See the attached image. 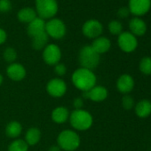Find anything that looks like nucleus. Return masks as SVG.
Segmentation results:
<instances>
[{"label":"nucleus","mask_w":151,"mask_h":151,"mask_svg":"<svg viewBox=\"0 0 151 151\" xmlns=\"http://www.w3.org/2000/svg\"><path fill=\"white\" fill-rule=\"evenodd\" d=\"M72 83L74 86L83 93L89 91L96 86V76L93 70L79 68L72 74Z\"/></svg>","instance_id":"obj_1"},{"label":"nucleus","mask_w":151,"mask_h":151,"mask_svg":"<svg viewBox=\"0 0 151 151\" xmlns=\"http://www.w3.org/2000/svg\"><path fill=\"white\" fill-rule=\"evenodd\" d=\"M69 123L71 126L78 131L88 130L93 123L92 115L85 109H75L69 115Z\"/></svg>","instance_id":"obj_2"},{"label":"nucleus","mask_w":151,"mask_h":151,"mask_svg":"<svg viewBox=\"0 0 151 151\" xmlns=\"http://www.w3.org/2000/svg\"><path fill=\"white\" fill-rule=\"evenodd\" d=\"M35 10L37 17L43 20H50L55 17L59 11L57 0H35Z\"/></svg>","instance_id":"obj_3"},{"label":"nucleus","mask_w":151,"mask_h":151,"mask_svg":"<svg viewBox=\"0 0 151 151\" xmlns=\"http://www.w3.org/2000/svg\"><path fill=\"white\" fill-rule=\"evenodd\" d=\"M57 143L61 150L75 151L80 146V137L75 131L64 130L59 134Z\"/></svg>","instance_id":"obj_4"},{"label":"nucleus","mask_w":151,"mask_h":151,"mask_svg":"<svg viewBox=\"0 0 151 151\" xmlns=\"http://www.w3.org/2000/svg\"><path fill=\"white\" fill-rule=\"evenodd\" d=\"M100 54H98L91 45L83 46L78 52V61L81 68L90 70L94 69L100 63Z\"/></svg>","instance_id":"obj_5"},{"label":"nucleus","mask_w":151,"mask_h":151,"mask_svg":"<svg viewBox=\"0 0 151 151\" xmlns=\"http://www.w3.org/2000/svg\"><path fill=\"white\" fill-rule=\"evenodd\" d=\"M45 33L53 39H61L65 37L67 27L64 22L59 18H52L45 22Z\"/></svg>","instance_id":"obj_6"},{"label":"nucleus","mask_w":151,"mask_h":151,"mask_svg":"<svg viewBox=\"0 0 151 151\" xmlns=\"http://www.w3.org/2000/svg\"><path fill=\"white\" fill-rule=\"evenodd\" d=\"M43 60L44 61L50 66H55L60 63L61 59V51L60 48L55 44H48L43 50Z\"/></svg>","instance_id":"obj_7"},{"label":"nucleus","mask_w":151,"mask_h":151,"mask_svg":"<svg viewBox=\"0 0 151 151\" xmlns=\"http://www.w3.org/2000/svg\"><path fill=\"white\" fill-rule=\"evenodd\" d=\"M103 26L101 22L95 19L86 21L82 26V33L85 37L91 39H95L102 34Z\"/></svg>","instance_id":"obj_8"},{"label":"nucleus","mask_w":151,"mask_h":151,"mask_svg":"<svg viewBox=\"0 0 151 151\" xmlns=\"http://www.w3.org/2000/svg\"><path fill=\"white\" fill-rule=\"evenodd\" d=\"M117 44L120 49L124 52H133L138 45L137 38L131 32H122L118 36Z\"/></svg>","instance_id":"obj_9"},{"label":"nucleus","mask_w":151,"mask_h":151,"mask_svg":"<svg viewBox=\"0 0 151 151\" xmlns=\"http://www.w3.org/2000/svg\"><path fill=\"white\" fill-rule=\"evenodd\" d=\"M46 92L53 98H60L67 92V84L60 78H52L46 85Z\"/></svg>","instance_id":"obj_10"},{"label":"nucleus","mask_w":151,"mask_h":151,"mask_svg":"<svg viewBox=\"0 0 151 151\" xmlns=\"http://www.w3.org/2000/svg\"><path fill=\"white\" fill-rule=\"evenodd\" d=\"M151 7V0H129L128 8L130 13L136 16L146 14Z\"/></svg>","instance_id":"obj_11"},{"label":"nucleus","mask_w":151,"mask_h":151,"mask_svg":"<svg viewBox=\"0 0 151 151\" xmlns=\"http://www.w3.org/2000/svg\"><path fill=\"white\" fill-rule=\"evenodd\" d=\"M26 73L27 72L24 66L17 62H14L10 64L6 68V74L8 76V78L12 81H15V82H20L23 80L26 77Z\"/></svg>","instance_id":"obj_12"},{"label":"nucleus","mask_w":151,"mask_h":151,"mask_svg":"<svg viewBox=\"0 0 151 151\" xmlns=\"http://www.w3.org/2000/svg\"><path fill=\"white\" fill-rule=\"evenodd\" d=\"M83 97L85 99H89L95 102H101L108 97V91L103 86H95L89 91L83 93Z\"/></svg>","instance_id":"obj_13"},{"label":"nucleus","mask_w":151,"mask_h":151,"mask_svg":"<svg viewBox=\"0 0 151 151\" xmlns=\"http://www.w3.org/2000/svg\"><path fill=\"white\" fill-rule=\"evenodd\" d=\"M45 21L37 17L27 26V33L32 38L35 36L45 32Z\"/></svg>","instance_id":"obj_14"},{"label":"nucleus","mask_w":151,"mask_h":151,"mask_svg":"<svg viewBox=\"0 0 151 151\" xmlns=\"http://www.w3.org/2000/svg\"><path fill=\"white\" fill-rule=\"evenodd\" d=\"M116 87L118 91L122 93L125 94L130 93L134 87L133 78L129 75H122L116 82Z\"/></svg>","instance_id":"obj_15"},{"label":"nucleus","mask_w":151,"mask_h":151,"mask_svg":"<svg viewBox=\"0 0 151 151\" xmlns=\"http://www.w3.org/2000/svg\"><path fill=\"white\" fill-rule=\"evenodd\" d=\"M91 46L93 49L98 53V54H102L107 52L110 47H111V42L110 40L106 37H99L95 39H93Z\"/></svg>","instance_id":"obj_16"},{"label":"nucleus","mask_w":151,"mask_h":151,"mask_svg":"<svg viewBox=\"0 0 151 151\" xmlns=\"http://www.w3.org/2000/svg\"><path fill=\"white\" fill-rule=\"evenodd\" d=\"M129 29L131 33L134 36H143L147 31V24L145 22L138 17L132 19L129 22Z\"/></svg>","instance_id":"obj_17"},{"label":"nucleus","mask_w":151,"mask_h":151,"mask_svg":"<svg viewBox=\"0 0 151 151\" xmlns=\"http://www.w3.org/2000/svg\"><path fill=\"white\" fill-rule=\"evenodd\" d=\"M37 17V12L35 8L32 7H23L20 9L17 13V19L19 20V22L22 23L29 24Z\"/></svg>","instance_id":"obj_18"},{"label":"nucleus","mask_w":151,"mask_h":151,"mask_svg":"<svg viewBox=\"0 0 151 151\" xmlns=\"http://www.w3.org/2000/svg\"><path fill=\"white\" fill-rule=\"evenodd\" d=\"M69 111L67 108L60 106L55 108L52 112V119L54 123L58 124H64L69 118Z\"/></svg>","instance_id":"obj_19"},{"label":"nucleus","mask_w":151,"mask_h":151,"mask_svg":"<svg viewBox=\"0 0 151 151\" xmlns=\"http://www.w3.org/2000/svg\"><path fill=\"white\" fill-rule=\"evenodd\" d=\"M22 132V126L18 121H11L6 127V134L12 139H17Z\"/></svg>","instance_id":"obj_20"},{"label":"nucleus","mask_w":151,"mask_h":151,"mask_svg":"<svg viewBox=\"0 0 151 151\" xmlns=\"http://www.w3.org/2000/svg\"><path fill=\"white\" fill-rule=\"evenodd\" d=\"M48 41H49V37L45 31L32 37L31 45L33 49L37 51H40V50H44V48L48 45Z\"/></svg>","instance_id":"obj_21"},{"label":"nucleus","mask_w":151,"mask_h":151,"mask_svg":"<svg viewBox=\"0 0 151 151\" xmlns=\"http://www.w3.org/2000/svg\"><path fill=\"white\" fill-rule=\"evenodd\" d=\"M41 139V132L37 127L29 128L25 134V141L29 146H34L39 142Z\"/></svg>","instance_id":"obj_22"},{"label":"nucleus","mask_w":151,"mask_h":151,"mask_svg":"<svg viewBox=\"0 0 151 151\" xmlns=\"http://www.w3.org/2000/svg\"><path fill=\"white\" fill-rule=\"evenodd\" d=\"M135 112L139 117H147L151 114V102L147 100L139 101L135 107Z\"/></svg>","instance_id":"obj_23"},{"label":"nucleus","mask_w":151,"mask_h":151,"mask_svg":"<svg viewBox=\"0 0 151 151\" xmlns=\"http://www.w3.org/2000/svg\"><path fill=\"white\" fill-rule=\"evenodd\" d=\"M28 149L29 145L25 140L21 139H15L8 147V151H28Z\"/></svg>","instance_id":"obj_24"},{"label":"nucleus","mask_w":151,"mask_h":151,"mask_svg":"<svg viewBox=\"0 0 151 151\" xmlns=\"http://www.w3.org/2000/svg\"><path fill=\"white\" fill-rule=\"evenodd\" d=\"M3 57H4V60L7 63L12 64V63L15 62V60L17 59V52L13 47H7L5 49V51L3 52Z\"/></svg>","instance_id":"obj_25"},{"label":"nucleus","mask_w":151,"mask_h":151,"mask_svg":"<svg viewBox=\"0 0 151 151\" xmlns=\"http://www.w3.org/2000/svg\"><path fill=\"white\" fill-rule=\"evenodd\" d=\"M108 29L109 31L112 34V35H117L119 36L122 32H123V25L120 22L118 21H111L109 25H108Z\"/></svg>","instance_id":"obj_26"},{"label":"nucleus","mask_w":151,"mask_h":151,"mask_svg":"<svg viewBox=\"0 0 151 151\" xmlns=\"http://www.w3.org/2000/svg\"><path fill=\"white\" fill-rule=\"evenodd\" d=\"M139 70L145 75L151 74V58L143 57L139 62Z\"/></svg>","instance_id":"obj_27"},{"label":"nucleus","mask_w":151,"mask_h":151,"mask_svg":"<svg viewBox=\"0 0 151 151\" xmlns=\"http://www.w3.org/2000/svg\"><path fill=\"white\" fill-rule=\"evenodd\" d=\"M12 10L11 0H0V13L6 14Z\"/></svg>","instance_id":"obj_28"},{"label":"nucleus","mask_w":151,"mask_h":151,"mask_svg":"<svg viewBox=\"0 0 151 151\" xmlns=\"http://www.w3.org/2000/svg\"><path fill=\"white\" fill-rule=\"evenodd\" d=\"M122 105H123V108L124 109H131L133 108V105H134V101L132 99V97H131L130 95H124L122 99Z\"/></svg>","instance_id":"obj_29"},{"label":"nucleus","mask_w":151,"mask_h":151,"mask_svg":"<svg viewBox=\"0 0 151 151\" xmlns=\"http://www.w3.org/2000/svg\"><path fill=\"white\" fill-rule=\"evenodd\" d=\"M54 72L59 77H62L67 72V68L63 63H58L54 66Z\"/></svg>","instance_id":"obj_30"},{"label":"nucleus","mask_w":151,"mask_h":151,"mask_svg":"<svg viewBox=\"0 0 151 151\" xmlns=\"http://www.w3.org/2000/svg\"><path fill=\"white\" fill-rule=\"evenodd\" d=\"M73 106L75 108V109H82L83 106H84V101L82 98H76L73 101Z\"/></svg>","instance_id":"obj_31"},{"label":"nucleus","mask_w":151,"mask_h":151,"mask_svg":"<svg viewBox=\"0 0 151 151\" xmlns=\"http://www.w3.org/2000/svg\"><path fill=\"white\" fill-rule=\"evenodd\" d=\"M130 14V11L128 7H121L120 9H118L117 11V15L120 18H125L128 17V15Z\"/></svg>","instance_id":"obj_32"},{"label":"nucleus","mask_w":151,"mask_h":151,"mask_svg":"<svg viewBox=\"0 0 151 151\" xmlns=\"http://www.w3.org/2000/svg\"><path fill=\"white\" fill-rule=\"evenodd\" d=\"M7 39V34L5 29L0 28V45H3Z\"/></svg>","instance_id":"obj_33"},{"label":"nucleus","mask_w":151,"mask_h":151,"mask_svg":"<svg viewBox=\"0 0 151 151\" xmlns=\"http://www.w3.org/2000/svg\"><path fill=\"white\" fill-rule=\"evenodd\" d=\"M48 151H61V149L60 148L59 146H52V147L48 149Z\"/></svg>","instance_id":"obj_34"},{"label":"nucleus","mask_w":151,"mask_h":151,"mask_svg":"<svg viewBox=\"0 0 151 151\" xmlns=\"http://www.w3.org/2000/svg\"><path fill=\"white\" fill-rule=\"evenodd\" d=\"M4 82V78H3V76L0 74V86H1Z\"/></svg>","instance_id":"obj_35"}]
</instances>
